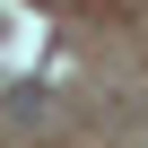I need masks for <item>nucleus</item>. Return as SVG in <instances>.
I'll return each mask as SVG.
<instances>
[{
	"instance_id": "1",
	"label": "nucleus",
	"mask_w": 148,
	"mask_h": 148,
	"mask_svg": "<svg viewBox=\"0 0 148 148\" xmlns=\"http://www.w3.org/2000/svg\"><path fill=\"white\" fill-rule=\"evenodd\" d=\"M9 122L35 131V122H44V87H18V96H9Z\"/></svg>"
}]
</instances>
